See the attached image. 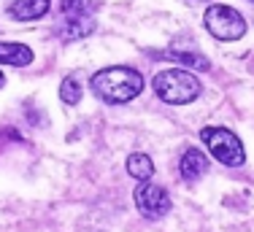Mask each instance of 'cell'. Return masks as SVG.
<instances>
[{"instance_id": "obj_9", "label": "cell", "mask_w": 254, "mask_h": 232, "mask_svg": "<svg viewBox=\"0 0 254 232\" xmlns=\"http://www.w3.org/2000/svg\"><path fill=\"white\" fill-rule=\"evenodd\" d=\"M157 59H168V62H179L184 68H192V70H211V62L208 57L197 52H154Z\"/></svg>"}, {"instance_id": "obj_10", "label": "cell", "mask_w": 254, "mask_h": 232, "mask_svg": "<svg viewBox=\"0 0 254 232\" xmlns=\"http://www.w3.org/2000/svg\"><path fill=\"white\" fill-rule=\"evenodd\" d=\"M30 62H33V52L25 44H0V65L25 68Z\"/></svg>"}, {"instance_id": "obj_8", "label": "cell", "mask_w": 254, "mask_h": 232, "mask_svg": "<svg viewBox=\"0 0 254 232\" xmlns=\"http://www.w3.org/2000/svg\"><path fill=\"white\" fill-rule=\"evenodd\" d=\"M49 11V0H16L8 5V16L19 22H33Z\"/></svg>"}, {"instance_id": "obj_12", "label": "cell", "mask_w": 254, "mask_h": 232, "mask_svg": "<svg viewBox=\"0 0 254 232\" xmlns=\"http://www.w3.org/2000/svg\"><path fill=\"white\" fill-rule=\"evenodd\" d=\"M60 97H63L65 106H76V103L81 100V84L76 81V76L63 78V84H60Z\"/></svg>"}, {"instance_id": "obj_11", "label": "cell", "mask_w": 254, "mask_h": 232, "mask_svg": "<svg viewBox=\"0 0 254 232\" xmlns=\"http://www.w3.org/2000/svg\"><path fill=\"white\" fill-rule=\"evenodd\" d=\"M127 173L132 175V178L138 181H149L154 175V162L149 154H141V151H135V154L127 157Z\"/></svg>"}, {"instance_id": "obj_6", "label": "cell", "mask_w": 254, "mask_h": 232, "mask_svg": "<svg viewBox=\"0 0 254 232\" xmlns=\"http://www.w3.org/2000/svg\"><path fill=\"white\" fill-rule=\"evenodd\" d=\"M135 208L146 219H162L171 211V194L152 181H141L135 189Z\"/></svg>"}, {"instance_id": "obj_5", "label": "cell", "mask_w": 254, "mask_h": 232, "mask_svg": "<svg viewBox=\"0 0 254 232\" xmlns=\"http://www.w3.org/2000/svg\"><path fill=\"white\" fill-rule=\"evenodd\" d=\"M205 27L219 41H238L246 33V19L230 5H211L205 11Z\"/></svg>"}, {"instance_id": "obj_13", "label": "cell", "mask_w": 254, "mask_h": 232, "mask_svg": "<svg viewBox=\"0 0 254 232\" xmlns=\"http://www.w3.org/2000/svg\"><path fill=\"white\" fill-rule=\"evenodd\" d=\"M3 84H5V78H3V73H0V87H3Z\"/></svg>"}, {"instance_id": "obj_4", "label": "cell", "mask_w": 254, "mask_h": 232, "mask_svg": "<svg viewBox=\"0 0 254 232\" xmlns=\"http://www.w3.org/2000/svg\"><path fill=\"white\" fill-rule=\"evenodd\" d=\"M60 16H63V27L60 35L65 41L84 38L95 30V5L92 0H60Z\"/></svg>"}, {"instance_id": "obj_7", "label": "cell", "mask_w": 254, "mask_h": 232, "mask_svg": "<svg viewBox=\"0 0 254 232\" xmlns=\"http://www.w3.org/2000/svg\"><path fill=\"white\" fill-rule=\"evenodd\" d=\"M208 157L203 154L200 149H187L184 157H181L179 162V170H181V178L184 181H197L203 178L205 173H208Z\"/></svg>"}, {"instance_id": "obj_1", "label": "cell", "mask_w": 254, "mask_h": 232, "mask_svg": "<svg viewBox=\"0 0 254 232\" xmlns=\"http://www.w3.org/2000/svg\"><path fill=\"white\" fill-rule=\"evenodd\" d=\"M89 87L100 100L111 103V106H122V103H130L132 97L141 95L143 76L132 68H125V65H114V68L95 73Z\"/></svg>"}, {"instance_id": "obj_3", "label": "cell", "mask_w": 254, "mask_h": 232, "mask_svg": "<svg viewBox=\"0 0 254 232\" xmlns=\"http://www.w3.org/2000/svg\"><path fill=\"white\" fill-rule=\"evenodd\" d=\"M200 140L208 146L211 157L216 162L227 165V168H241L246 162V151L241 138L235 135L227 127H203L200 130Z\"/></svg>"}, {"instance_id": "obj_14", "label": "cell", "mask_w": 254, "mask_h": 232, "mask_svg": "<svg viewBox=\"0 0 254 232\" xmlns=\"http://www.w3.org/2000/svg\"><path fill=\"white\" fill-rule=\"evenodd\" d=\"M252 3H254V0H252Z\"/></svg>"}, {"instance_id": "obj_2", "label": "cell", "mask_w": 254, "mask_h": 232, "mask_svg": "<svg viewBox=\"0 0 254 232\" xmlns=\"http://www.w3.org/2000/svg\"><path fill=\"white\" fill-rule=\"evenodd\" d=\"M152 87L157 97L171 103V106H187V103L197 100V95L203 89L200 81L190 70H160L154 76Z\"/></svg>"}]
</instances>
